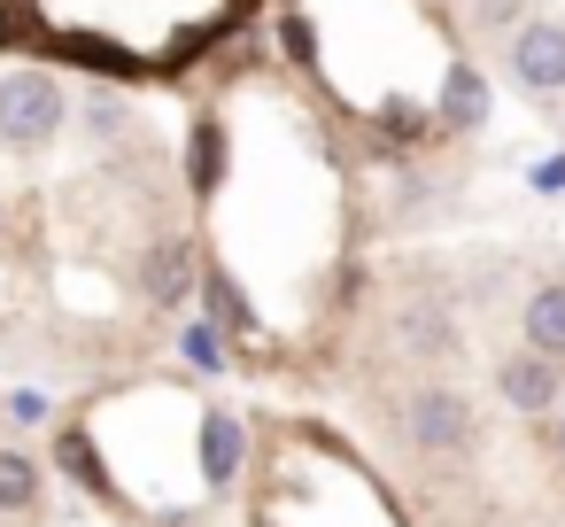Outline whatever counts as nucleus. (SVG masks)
Listing matches in <instances>:
<instances>
[{"label": "nucleus", "instance_id": "obj_12", "mask_svg": "<svg viewBox=\"0 0 565 527\" xmlns=\"http://www.w3.org/2000/svg\"><path fill=\"white\" fill-rule=\"evenodd\" d=\"M210 473H217V481L233 473V426H225V419L210 426Z\"/></svg>", "mask_w": 565, "mask_h": 527}, {"label": "nucleus", "instance_id": "obj_5", "mask_svg": "<svg viewBox=\"0 0 565 527\" xmlns=\"http://www.w3.org/2000/svg\"><path fill=\"white\" fill-rule=\"evenodd\" d=\"M194 280H202V264H194V241H186V233L148 241V256H140V287H148V303H156V310H186Z\"/></svg>", "mask_w": 565, "mask_h": 527}, {"label": "nucleus", "instance_id": "obj_4", "mask_svg": "<svg viewBox=\"0 0 565 527\" xmlns=\"http://www.w3.org/2000/svg\"><path fill=\"white\" fill-rule=\"evenodd\" d=\"M503 63H511V86L519 94H565V24L557 17H534L503 48Z\"/></svg>", "mask_w": 565, "mask_h": 527}, {"label": "nucleus", "instance_id": "obj_1", "mask_svg": "<svg viewBox=\"0 0 565 527\" xmlns=\"http://www.w3.org/2000/svg\"><path fill=\"white\" fill-rule=\"evenodd\" d=\"M71 133V86L47 71H9L0 78V148L9 156H40Z\"/></svg>", "mask_w": 565, "mask_h": 527}, {"label": "nucleus", "instance_id": "obj_10", "mask_svg": "<svg viewBox=\"0 0 565 527\" xmlns=\"http://www.w3.org/2000/svg\"><path fill=\"white\" fill-rule=\"evenodd\" d=\"M217 187V125H202V140H194V194H210Z\"/></svg>", "mask_w": 565, "mask_h": 527}, {"label": "nucleus", "instance_id": "obj_11", "mask_svg": "<svg viewBox=\"0 0 565 527\" xmlns=\"http://www.w3.org/2000/svg\"><path fill=\"white\" fill-rule=\"evenodd\" d=\"M86 117H94V133H117V125H125V102H117V94H94Z\"/></svg>", "mask_w": 565, "mask_h": 527}, {"label": "nucleus", "instance_id": "obj_2", "mask_svg": "<svg viewBox=\"0 0 565 527\" xmlns=\"http://www.w3.org/2000/svg\"><path fill=\"white\" fill-rule=\"evenodd\" d=\"M403 442H411L418 457H465V450L480 442L472 396L449 388V380H418V388L403 396Z\"/></svg>", "mask_w": 565, "mask_h": 527}, {"label": "nucleus", "instance_id": "obj_13", "mask_svg": "<svg viewBox=\"0 0 565 527\" xmlns=\"http://www.w3.org/2000/svg\"><path fill=\"white\" fill-rule=\"evenodd\" d=\"M550 434H557V450H565V411H557V419H550Z\"/></svg>", "mask_w": 565, "mask_h": 527}, {"label": "nucleus", "instance_id": "obj_3", "mask_svg": "<svg viewBox=\"0 0 565 527\" xmlns=\"http://www.w3.org/2000/svg\"><path fill=\"white\" fill-rule=\"evenodd\" d=\"M495 396L519 411V419H557L565 411V365L542 357V349H511L495 365Z\"/></svg>", "mask_w": 565, "mask_h": 527}, {"label": "nucleus", "instance_id": "obj_8", "mask_svg": "<svg viewBox=\"0 0 565 527\" xmlns=\"http://www.w3.org/2000/svg\"><path fill=\"white\" fill-rule=\"evenodd\" d=\"M40 504V465L24 450H0V512H32Z\"/></svg>", "mask_w": 565, "mask_h": 527}, {"label": "nucleus", "instance_id": "obj_6", "mask_svg": "<svg viewBox=\"0 0 565 527\" xmlns=\"http://www.w3.org/2000/svg\"><path fill=\"white\" fill-rule=\"evenodd\" d=\"M395 349L418 357V365H449L457 357V318L441 303H403L395 310Z\"/></svg>", "mask_w": 565, "mask_h": 527}, {"label": "nucleus", "instance_id": "obj_7", "mask_svg": "<svg viewBox=\"0 0 565 527\" xmlns=\"http://www.w3.org/2000/svg\"><path fill=\"white\" fill-rule=\"evenodd\" d=\"M519 349H542L565 365V280H534L519 303Z\"/></svg>", "mask_w": 565, "mask_h": 527}, {"label": "nucleus", "instance_id": "obj_9", "mask_svg": "<svg viewBox=\"0 0 565 527\" xmlns=\"http://www.w3.org/2000/svg\"><path fill=\"white\" fill-rule=\"evenodd\" d=\"M472 24H480V32H503V40H519L534 17H526V0H472Z\"/></svg>", "mask_w": 565, "mask_h": 527}]
</instances>
